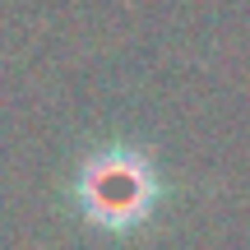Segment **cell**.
<instances>
[{
    "label": "cell",
    "instance_id": "6da1fadb",
    "mask_svg": "<svg viewBox=\"0 0 250 250\" xmlns=\"http://www.w3.org/2000/svg\"><path fill=\"white\" fill-rule=\"evenodd\" d=\"M162 181L148 153L130 148V144H107L98 148L74 176V204L102 232H134L148 223L158 208Z\"/></svg>",
    "mask_w": 250,
    "mask_h": 250
}]
</instances>
